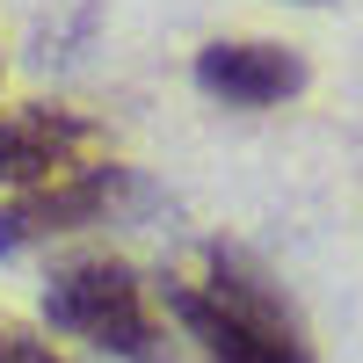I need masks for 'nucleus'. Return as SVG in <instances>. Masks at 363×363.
I'll use <instances>...</instances> for the list:
<instances>
[{"mask_svg":"<svg viewBox=\"0 0 363 363\" xmlns=\"http://www.w3.org/2000/svg\"><path fill=\"white\" fill-rule=\"evenodd\" d=\"M167 313L182 320L203 363H313V342L284 306V291L233 247H211L203 277L167 284Z\"/></svg>","mask_w":363,"mask_h":363,"instance_id":"obj_1","label":"nucleus"},{"mask_svg":"<svg viewBox=\"0 0 363 363\" xmlns=\"http://www.w3.org/2000/svg\"><path fill=\"white\" fill-rule=\"evenodd\" d=\"M44 320L58 327V335L102 349V356H124V363H174L160 320H153V298H145V284H138L131 262L87 255V262L51 269V284H44Z\"/></svg>","mask_w":363,"mask_h":363,"instance_id":"obj_2","label":"nucleus"},{"mask_svg":"<svg viewBox=\"0 0 363 363\" xmlns=\"http://www.w3.org/2000/svg\"><path fill=\"white\" fill-rule=\"evenodd\" d=\"M145 203V182L116 160H87L58 182H37V189H15L0 203V255H29L44 240H66L87 225H116L124 211Z\"/></svg>","mask_w":363,"mask_h":363,"instance_id":"obj_3","label":"nucleus"},{"mask_svg":"<svg viewBox=\"0 0 363 363\" xmlns=\"http://www.w3.org/2000/svg\"><path fill=\"white\" fill-rule=\"evenodd\" d=\"M102 124L80 109H51V102H22L0 109V189H37L58 182L87 160H102Z\"/></svg>","mask_w":363,"mask_h":363,"instance_id":"obj_4","label":"nucleus"},{"mask_svg":"<svg viewBox=\"0 0 363 363\" xmlns=\"http://www.w3.org/2000/svg\"><path fill=\"white\" fill-rule=\"evenodd\" d=\"M196 87L211 102H233V109H277L306 87V58L291 44H262V37H218L196 51Z\"/></svg>","mask_w":363,"mask_h":363,"instance_id":"obj_5","label":"nucleus"},{"mask_svg":"<svg viewBox=\"0 0 363 363\" xmlns=\"http://www.w3.org/2000/svg\"><path fill=\"white\" fill-rule=\"evenodd\" d=\"M0 363H58V349H51L44 335H29L22 320L0 313Z\"/></svg>","mask_w":363,"mask_h":363,"instance_id":"obj_6","label":"nucleus"}]
</instances>
